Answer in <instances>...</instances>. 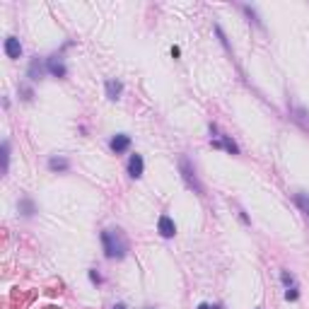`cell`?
<instances>
[{"label":"cell","instance_id":"cell-1","mask_svg":"<svg viewBox=\"0 0 309 309\" xmlns=\"http://www.w3.org/2000/svg\"><path fill=\"white\" fill-rule=\"evenodd\" d=\"M101 244H104V254L109 259H123L128 251V239L121 229H104L101 232Z\"/></svg>","mask_w":309,"mask_h":309},{"label":"cell","instance_id":"cell-2","mask_svg":"<svg viewBox=\"0 0 309 309\" xmlns=\"http://www.w3.org/2000/svg\"><path fill=\"white\" fill-rule=\"evenodd\" d=\"M179 169H182V176H184V182H186V186H189V189H193V193L203 196V186H200L198 176H196L191 162H189L186 157H182V160H179Z\"/></svg>","mask_w":309,"mask_h":309},{"label":"cell","instance_id":"cell-3","mask_svg":"<svg viewBox=\"0 0 309 309\" xmlns=\"http://www.w3.org/2000/svg\"><path fill=\"white\" fill-rule=\"evenodd\" d=\"M157 232L164 237V239H172L176 235V225H174V220L169 215H162V218L157 220Z\"/></svg>","mask_w":309,"mask_h":309},{"label":"cell","instance_id":"cell-4","mask_svg":"<svg viewBox=\"0 0 309 309\" xmlns=\"http://www.w3.org/2000/svg\"><path fill=\"white\" fill-rule=\"evenodd\" d=\"M109 147H111V152H116V154L126 152L128 147H131V138H128L126 133H118V136H114V138H111Z\"/></svg>","mask_w":309,"mask_h":309},{"label":"cell","instance_id":"cell-5","mask_svg":"<svg viewBox=\"0 0 309 309\" xmlns=\"http://www.w3.org/2000/svg\"><path fill=\"white\" fill-rule=\"evenodd\" d=\"M143 169H145V162H143V157L140 154H131V160H128V174L138 179V176H143Z\"/></svg>","mask_w":309,"mask_h":309},{"label":"cell","instance_id":"cell-6","mask_svg":"<svg viewBox=\"0 0 309 309\" xmlns=\"http://www.w3.org/2000/svg\"><path fill=\"white\" fill-rule=\"evenodd\" d=\"M5 54H8V58H12V61H17L19 56H22V44H19L17 37L5 39Z\"/></svg>","mask_w":309,"mask_h":309},{"label":"cell","instance_id":"cell-7","mask_svg":"<svg viewBox=\"0 0 309 309\" xmlns=\"http://www.w3.org/2000/svg\"><path fill=\"white\" fill-rule=\"evenodd\" d=\"M46 68H48V73L51 75H56V78H65V65H63V61H61V56H51L48 58V63H46Z\"/></svg>","mask_w":309,"mask_h":309},{"label":"cell","instance_id":"cell-8","mask_svg":"<svg viewBox=\"0 0 309 309\" xmlns=\"http://www.w3.org/2000/svg\"><path fill=\"white\" fill-rule=\"evenodd\" d=\"M213 147H225L227 152L239 154V147H237V143H235V140H232L229 136H222L220 140H213Z\"/></svg>","mask_w":309,"mask_h":309},{"label":"cell","instance_id":"cell-9","mask_svg":"<svg viewBox=\"0 0 309 309\" xmlns=\"http://www.w3.org/2000/svg\"><path fill=\"white\" fill-rule=\"evenodd\" d=\"M68 167H70V162H68L65 157H51V160H48V169H51V172H65Z\"/></svg>","mask_w":309,"mask_h":309},{"label":"cell","instance_id":"cell-10","mask_svg":"<svg viewBox=\"0 0 309 309\" xmlns=\"http://www.w3.org/2000/svg\"><path fill=\"white\" fill-rule=\"evenodd\" d=\"M123 92V85L118 80H107V94H109V99H118V94Z\"/></svg>","mask_w":309,"mask_h":309},{"label":"cell","instance_id":"cell-11","mask_svg":"<svg viewBox=\"0 0 309 309\" xmlns=\"http://www.w3.org/2000/svg\"><path fill=\"white\" fill-rule=\"evenodd\" d=\"M41 75H44V68H41V63H39V58H34L32 65H29V78H32V80H39Z\"/></svg>","mask_w":309,"mask_h":309},{"label":"cell","instance_id":"cell-12","mask_svg":"<svg viewBox=\"0 0 309 309\" xmlns=\"http://www.w3.org/2000/svg\"><path fill=\"white\" fill-rule=\"evenodd\" d=\"M295 203H297V205H300V208L309 215V198L304 196V193H295Z\"/></svg>","mask_w":309,"mask_h":309},{"label":"cell","instance_id":"cell-13","mask_svg":"<svg viewBox=\"0 0 309 309\" xmlns=\"http://www.w3.org/2000/svg\"><path fill=\"white\" fill-rule=\"evenodd\" d=\"M280 278H282V285H285L288 290H290V288H295V278H292V275H290L288 271H282V273H280Z\"/></svg>","mask_w":309,"mask_h":309},{"label":"cell","instance_id":"cell-14","mask_svg":"<svg viewBox=\"0 0 309 309\" xmlns=\"http://www.w3.org/2000/svg\"><path fill=\"white\" fill-rule=\"evenodd\" d=\"M285 297L288 300H297V288H290V290L285 292Z\"/></svg>","mask_w":309,"mask_h":309},{"label":"cell","instance_id":"cell-15","mask_svg":"<svg viewBox=\"0 0 309 309\" xmlns=\"http://www.w3.org/2000/svg\"><path fill=\"white\" fill-rule=\"evenodd\" d=\"M198 309H218V307H210V304H198Z\"/></svg>","mask_w":309,"mask_h":309},{"label":"cell","instance_id":"cell-16","mask_svg":"<svg viewBox=\"0 0 309 309\" xmlns=\"http://www.w3.org/2000/svg\"><path fill=\"white\" fill-rule=\"evenodd\" d=\"M114 309H126V307H123V304H116V307H114Z\"/></svg>","mask_w":309,"mask_h":309}]
</instances>
